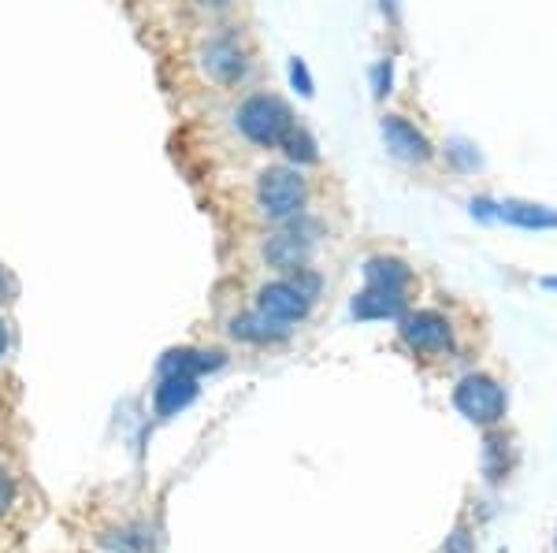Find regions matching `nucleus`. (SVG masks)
<instances>
[{"label": "nucleus", "mask_w": 557, "mask_h": 553, "mask_svg": "<svg viewBox=\"0 0 557 553\" xmlns=\"http://www.w3.org/2000/svg\"><path fill=\"white\" fill-rule=\"evenodd\" d=\"M472 216H480V219H498V204L487 201V198L472 201Z\"/></svg>", "instance_id": "6ab92c4d"}, {"label": "nucleus", "mask_w": 557, "mask_h": 553, "mask_svg": "<svg viewBox=\"0 0 557 553\" xmlns=\"http://www.w3.org/2000/svg\"><path fill=\"white\" fill-rule=\"evenodd\" d=\"M194 398H197V376H164L152 405H157L160 416H175L178 409H186Z\"/></svg>", "instance_id": "9d476101"}, {"label": "nucleus", "mask_w": 557, "mask_h": 553, "mask_svg": "<svg viewBox=\"0 0 557 553\" xmlns=\"http://www.w3.org/2000/svg\"><path fill=\"white\" fill-rule=\"evenodd\" d=\"M260 209H264L268 219H290L301 212L305 204V183L298 172H286V167H268L260 175L257 186Z\"/></svg>", "instance_id": "7ed1b4c3"}, {"label": "nucleus", "mask_w": 557, "mask_h": 553, "mask_svg": "<svg viewBox=\"0 0 557 553\" xmlns=\"http://www.w3.org/2000/svg\"><path fill=\"white\" fill-rule=\"evenodd\" d=\"M205 67H209V75L220 78V83H238V78L246 75V60H242L235 41H212L209 49H205Z\"/></svg>", "instance_id": "1a4fd4ad"}, {"label": "nucleus", "mask_w": 557, "mask_h": 553, "mask_svg": "<svg viewBox=\"0 0 557 553\" xmlns=\"http://www.w3.org/2000/svg\"><path fill=\"white\" fill-rule=\"evenodd\" d=\"M446 553H469V531H465V528H457V531H454L450 550H446Z\"/></svg>", "instance_id": "412c9836"}, {"label": "nucleus", "mask_w": 557, "mask_h": 553, "mask_svg": "<svg viewBox=\"0 0 557 553\" xmlns=\"http://www.w3.org/2000/svg\"><path fill=\"white\" fill-rule=\"evenodd\" d=\"M383 141L391 149V156L406 160V164H424V160H431V141L412 123L401 120V115H386L383 120Z\"/></svg>", "instance_id": "423d86ee"}, {"label": "nucleus", "mask_w": 557, "mask_h": 553, "mask_svg": "<svg viewBox=\"0 0 557 553\" xmlns=\"http://www.w3.org/2000/svg\"><path fill=\"white\" fill-rule=\"evenodd\" d=\"M290 83H294V89H298L301 97L317 93V89H312V75H309V67H305V60H290Z\"/></svg>", "instance_id": "dca6fc26"}, {"label": "nucleus", "mask_w": 557, "mask_h": 553, "mask_svg": "<svg viewBox=\"0 0 557 553\" xmlns=\"http://www.w3.org/2000/svg\"><path fill=\"white\" fill-rule=\"evenodd\" d=\"M8 350V331H4V324H0V356H4Z\"/></svg>", "instance_id": "4be33fe9"}, {"label": "nucleus", "mask_w": 557, "mask_h": 553, "mask_svg": "<svg viewBox=\"0 0 557 553\" xmlns=\"http://www.w3.org/2000/svg\"><path fill=\"white\" fill-rule=\"evenodd\" d=\"M238 127L249 141L272 149V146H283V138L294 127V115L278 97H249L238 109Z\"/></svg>", "instance_id": "f257e3e1"}, {"label": "nucleus", "mask_w": 557, "mask_h": 553, "mask_svg": "<svg viewBox=\"0 0 557 553\" xmlns=\"http://www.w3.org/2000/svg\"><path fill=\"white\" fill-rule=\"evenodd\" d=\"M469 149H472V146H465V141H454V146H450V156H454L461 167H475V164H480V156L469 153Z\"/></svg>", "instance_id": "a211bd4d"}, {"label": "nucleus", "mask_w": 557, "mask_h": 553, "mask_svg": "<svg viewBox=\"0 0 557 553\" xmlns=\"http://www.w3.org/2000/svg\"><path fill=\"white\" fill-rule=\"evenodd\" d=\"M401 342L409 345L412 353H424V356H438L454 345V331H450V319L438 316V312H409L401 319Z\"/></svg>", "instance_id": "20e7f679"}, {"label": "nucleus", "mask_w": 557, "mask_h": 553, "mask_svg": "<svg viewBox=\"0 0 557 553\" xmlns=\"http://www.w3.org/2000/svg\"><path fill=\"white\" fill-rule=\"evenodd\" d=\"M383 8H394V0H383Z\"/></svg>", "instance_id": "a878e982"}, {"label": "nucleus", "mask_w": 557, "mask_h": 553, "mask_svg": "<svg viewBox=\"0 0 557 553\" xmlns=\"http://www.w3.org/2000/svg\"><path fill=\"white\" fill-rule=\"evenodd\" d=\"M223 364V353H197V350H172L160 361V376H201Z\"/></svg>", "instance_id": "9b49d317"}, {"label": "nucleus", "mask_w": 557, "mask_h": 553, "mask_svg": "<svg viewBox=\"0 0 557 553\" xmlns=\"http://www.w3.org/2000/svg\"><path fill=\"white\" fill-rule=\"evenodd\" d=\"M283 149H286V156H290L294 164H317V160H320L317 141H312V134L301 130V127H290V134L283 138Z\"/></svg>", "instance_id": "2eb2a0df"}, {"label": "nucleus", "mask_w": 557, "mask_h": 553, "mask_svg": "<svg viewBox=\"0 0 557 553\" xmlns=\"http://www.w3.org/2000/svg\"><path fill=\"white\" fill-rule=\"evenodd\" d=\"M391 83H394V64H391V60H383V64H375V71H372L375 97H386V93H391Z\"/></svg>", "instance_id": "f3484780"}, {"label": "nucleus", "mask_w": 557, "mask_h": 553, "mask_svg": "<svg viewBox=\"0 0 557 553\" xmlns=\"http://www.w3.org/2000/svg\"><path fill=\"white\" fill-rule=\"evenodd\" d=\"M543 287H546V290H557V275H550V279H543Z\"/></svg>", "instance_id": "5701e85b"}, {"label": "nucleus", "mask_w": 557, "mask_h": 553, "mask_svg": "<svg viewBox=\"0 0 557 553\" xmlns=\"http://www.w3.org/2000/svg\"><path fill=\"white\" fill-rule=\"evenodd\" d=\"M264 256H268V264L298 272L305 264V256H309V242H301V235H275L272 242H268Z\"/></svg>", "instance_id": "4468645a"}, {"label": "nucleus", "mask_w": 557, "mask_h": 553, "mask_svg": "<svg viewBox=\"0 0 557 553\" xmlns=\"http://www.w3.org/2000/svg\"><path fill=\"white\" fill-rule=\"evenodd\" d=\"M205 4H227V0H205Z\"/></svg>", "instance_id": "393cba45"}, {"label": "nucleus", "mask_w": 557, "mask_h": 553, "mask_svg": "<svg viewBox=\"0 0 557 553\" xmlns=\"http://www.w3.org/2000/svg\"><path fill=\"white\" fill-rule=\"evenodd\" d=\"M4 293H8V282H4V272H0V301H4Z\"/></svg>", "instance_id": "b1692460"}, {"label": "nucleus", "mask_w": 557, "mask_h": 553, "mask_svg": "<svg viewBox=\"0 0 557 553\" xmlns=\"http://www.w3.org/2000/svg\"><path fill=\"white\" fill-rule=\"evenodd\" d=\"M12 494H15V490H12V479H8V472L0 468V513H4L8 505H12Z\"/></svg>", "instance_id": "aec40b11"}, {"label": "nucleus", "mask_w": 557, "mask_h": 553, "mask_svg": "<svg viewBox=\"0 0 557 553\" xmlns=\"http://www.w3.org/2000/svg\"><path fill=\"white\" fill-rule=\"evenodd\" d=\"M257 312H264L275 324H294V319H301L309 312V298L294 282H268L257 293Z\"/></svg>", "instance_id": "39448f33"}, {"label": "nucleus", "mask_w": 557, "mask_h": 553, "mask_svg": "<svg viewBox=\"0 0 557 553\" xmlns=\"http://www.w3.org/2000/svg\"><path fill=\"white\" fill-rule=\"evenodd\" d=\"M498 219L513 223V227H524V230H554L557 209H546V204H535V201H502Z\"/></svg>", "instance_id": "0eeeda50"}, {"label": "nucleus", "mask_w": 557, "mask_h": 553, "mask_svg": "<svg viewBox=\"0 0 557 553\" xmlns=\"http://www.w3.org/2000/svg\"><path fill=\"white\" fill-rule=\"evenodd\" d=\"M231 335L242 338V342H278V338H286V324H275V319H268L264 312H253V316H238L235 324H231Z\"/></svg>", "instance_id": "f8f14e48"}, {"label": "nucleus", "mask_w": 557, "mask_h": 553, "mask_svg": "<svg viewBox=\"0 0 557 553\" xmlns=\"http://www.w3.org/2000/svg\"><path fill=\"white\" fill-rule=\"evenodd\" d=\"M401 305H406V293L383 290V287H368L364 293H357L354 316L357 319H391V316H398Z\"/></svg>", "instance_id": "6e6552de"}, {"label": "nucleus", "mask_w": 557, "mask_h": 553, "mask_svg": "<svg viewBox=\"0 0 557 553\" xmlns=\"http://www.w3.org/2000/svg\"><path fill=\"white\" fill-rule=\"evenodd\" d=\"M364 279L368 287H383V290H398L406 293V287L412 282L409 267L401 261H391V256H375V261H368L364 267Z\"/></svg>", "instance_id": "ddd939ff"}, {"label": "nucleus", "mask_w": 557, "mask_h": 553, "mask_svg": "<svg viewBox=\"0 0 557 553\" xmlns=\"http://www.w3.org/2000/svg\"><path fill=\"white\" fill-rule=\"evenodd\" d=\"M454 405L461 409V416H469L472 424H498L506 416V390L498 387L491 376H465L454 390Z\"/></svg>", "instance_id": "f03ea898"}]
</instances>
